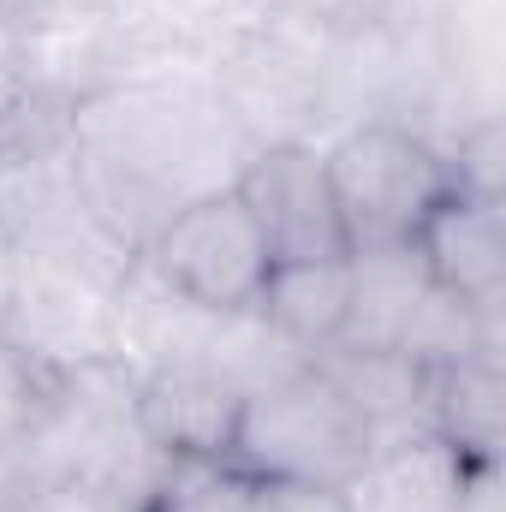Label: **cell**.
I'll list each match as a JSON object with an SVG mask.
<instances>
[{"label":"cell","mask_w":506,"mask_h":512,"mask_svg":"<svg viewBox=\"0 0 506 512\" xmlns=\"http://www.w3.org/2000/svg\"><path fill=\"white\" fill-rule=\"evenodd\" d=\"M465 465L435 429L376 441L346 483V512H459Z\"/></svg>","instance_id":"7"},{"label":"cell","mask_w":506,"mask_h":512,"mask_svg":"<svg viewBox=\"0 0 506 512\" xmlns=\"http://www.w3.org/2000/svg\"><path fill=\"white\" fill-rule=\"evenodd\" d=\"M429 429L459 459H501V364L471 352L429 370Z\"/></svg>","instance_id":"9"},{"label":"cell","mask_w":506,"mask_h":512,"mask_svg":"<svg viewBox=\"0 0 506 512\" xmlns=\"http://www.w3.org/2000/svg\"><path fill=\"white\" fill-rule=\"evenodd\" d=\"M245 387L203 364H167L131 393L137 441L161 459H227V435L239 417Z\"/></svg>","instance_id":"6"},{"label":"cell","mask_w":506,"mask_h":512,"mask_svg":"<svg viewBox=\"0 0 506 512\" xmlns=\"http://www.w3.org/2000/svg\"><path fill=\"white\" fill-rule=\"evenodd\" d=\"M322 161H328L334 209H340L352 256L411 251L417 227L453 191L447 155L429 137H417L411 126H399V120L352 126L334 149H322Z\"/></svg>","instance_id":"2"},{"label":"cell","mask_w":506,"mask_h":512,"mask_svg":"<svg viewBox=\"0 0 506 512\" xmlns=\"http://www.w3.org/2000/svg\"><path fill=\"white\" fill-rule=\"evenodd\" d=\"M251 316H262L268 334L298 346L304 358L340 346L346 316H352V256L346 262H286V268H268Z\"/></svg>","instance_id":"8"},{"label":"cell","mask_w":506,"mask_h":512,"mask_svg":"<svg viewBox=\"0 0 506 512\" xmlns=\"http://www.w3.org/2000/svg\"><path fill=\"white\" fill-rule=\"evenodd\" d=\"M251 477L233 459H161L143 512H245Z\"/></svg>","instance_id":"10"},{"label":"cell","mask_w":506,"mask_h":512,"mask_svg":"<svg viewBox=\"0 0 506 512\" xmlns=\"http://www.w3.org/2000/svg\"><path fill=\"white\" fill-rule=\"evenodd\" d=\"M90 6H108V0H90Z\"/></svg>","instance_id":"12"},{"label":"cell","mask_w":506,"mask_h":512,"mask_svg":"<svg viewBox=\"0 0 506 512\" xmlns=\"http://www.w3.org/2000/svg\"><path fill=\"white\" fill-rule=\"evenodd\" d=\"M370 447H376L370 417L310 358L298 370L245 387L233 435H227V459L245 477L322 483V489H346L358 465L370 459Z\"/></svg>","instance_id":"1"},{"label":"cell","mask_w":506,"mask_h":512,"mask_svg":"<svg viewBox=\"0 0 506 512\" xmlns=\"http://www.w3.org/2000/svg\"><path fill=\"white\" fill-rule=\"evenodd\" d=\"M155 280L203 316H251L268 280V245L233 185L197 191L161 215L149 239Z\"/></svg>","instance_id":"3"},{"label":"cell","mask_w":506,"mask_h":512,"mask_svg":"<svg viewBox=\"0 0 506 512\" xmlns=\"http://www.w3.org/2000/svg\"><path fill=\"white\" fill-rule=\"evenodd\" d=\"M233 191L251 209L274 268H286V262H346L352 256L340 209H334L328 161H322L316 143H298V137L262 143L245 161V173L233 179Z\"/></svg>","instance_id":"4"},{"label":"cell","mask_w":506,"mask_h":512,"mask_svg":"<svg viewBox=\"0 0 506 512\" xmlns=\"http://www.w3.org/2000/svg\"><path fill=\"white\" fill-rule=\"evenodd\" d=\"M245 512H346V489H322V483H280V477H251Z\"/></svg>","instance_id":"11"},{"label":"cell","mask_w":506,"mask_h":512,"mask_svg":"<svg viewBox=\"0 0 506 512\" xmlns=\"http://www.w3.org/2000/svg\"><path fill=\"white\" fill-rule=\"evenodd\" d=\"M411 256L423 262L429 286L447 292L459 310L495 322L506 292V227H501V197H471V191H447L435 203V215L417 227Z\"/></svg>","instance_id":"5"}]
</instances>
